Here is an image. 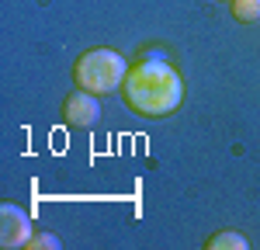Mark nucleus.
<instances>
[{
    "instance_id": "f257e3e1",
    "label": "nucleus",
    "mask_w": 260,
    "mask_h": 250,
    "mask_svg": "<svg viewBox=\"0 0 260 250\" xmlns=\"http://www.w3.org/2000/svg\"><path fill=\"white\" fill-rule=\"evenodd\" d=\"M125 90V104L146 115V118H163V115H174L184 101V80L180 73L163 59H142L128 70V77L121 83Z\"/></svg>"
},
{
    "instance_id": "f03ea898",
    "label": "nucleus",
    "mask_w": 260,
    "mask_h": 250,
    "mask_svg": "<svg viewBox=\"0 0 260 250\" xmlns=\"http://www.w3.org/2000/svg\"><path fill=\"white\" fill-rule=\"evenodd\" d=\"M125 77H128V63L115 49H90L73 66L77 87L90 90V94H111L115 87L125 83Z\"/></svg>"
},
{
    "instance_id": "7ed1b4c3",
    "label": "nucleus",
    "mask_w": 260,
    "mask_h": 250,
    "mask_svg": "<svg viewBox=\"0 0 260 250\" xmlns=\"http://www.w3.org/2000/svg\"><path fill=\"white\" fill-rule=\"evenodd\" d=\"M31 219L28 212L14 202H4L0 205V243L7 250H18V247H28L31 243Z\"/></svg>"
},
{
    "instance_id": "20e7f679",
    "label": "nucleus",
    "mask_w": 260,
    "mask_h": 250,
    "mask_svg": "<svg viewBox=\"0 0 260 250\" xmlns=\"http://www.w3.org/2000/svg\"><path fill=\"white\" fill-rule=\"evenodd\" d=\"M62 118H66V125H73V129H87V125H94L101 118L98 94H90V90H77V94H70V98L62 101Z\"/></svg>"
},
{
    "instance_id": "39448f33",
    "label": "nucleus",
    "mask_w": 260,
    "mask_h": 250,
    "mask_svg": "<svg viewBox=\"0 0 260 250\" xmlns=\"http://www.w3.org/2000/svg\"><path fill=\"white\" fill-rule=\"evenodd\" d=\"M229 4H233V18L243 21V24L260 18V0H229Z\"/></svg>"
},
{
    "instance_id": "423d86ee",
    "label": "nucleus",
    "mask_w": 260,
    "mask_h": 250,
    "mask_svg": "<svg viewBox=\"0 0 260 250\" xmlns=\"http://www.w3.org/2000/svg\"><path fill=\"white\" fill-rule=\"evenodd\" d=\"M219 247H233V250H246V240L240 233H219L208 240V250H219Z\"/></svg>"
},
{
    "instance_id": "0eeeda50",
    "label": "nucleus",
    "mask_w": 260,
    "mask_h": 250,
    "mask_svg": "<svg viewBox=\"0 0 260 250\" xmlns=\"http://www.w3.org/2000/svg\"><path fill=\"white\" fill-rule=\"evenodd\" d=\"M28 247L35 250V247H45V250H59V240L52 236V233H39V236H31V243Z\"/></svg>"
}]
</instances>
